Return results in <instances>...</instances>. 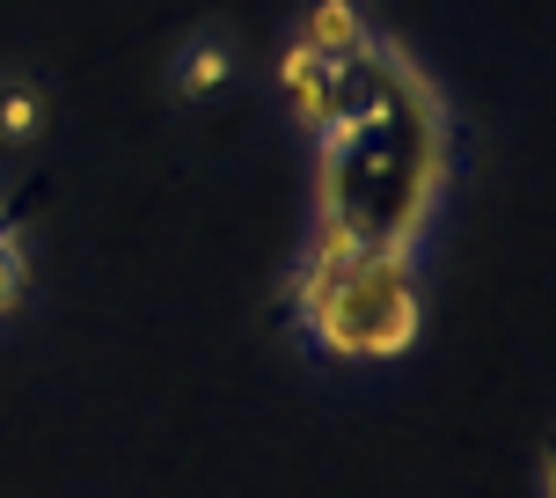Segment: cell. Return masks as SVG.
<instances>
[{
  "instance_id": "8992f818",
  "label": "cell",
  "mask_w": 556,
  "mask_h": 498,
  "mask_svg": "<svg viewBox=\"0 0 556 498\" xmlns=\"http://www.w3.org/2000/svg\"><path fill=\"white\" fill-rule=\"evenodd\" d=\"M23 286H29V257H23V227H15V213L0 206V315L23 301Z\"/></svg>"
},
{
  "instance_id": "5b68a950",
  "label": "cell",
  "mask_w": 556,
  "mask_h": 498,
  "mask_svg": "<svg viewBox=\"0 0 556 498\" xmlns=\"http://www.w3.org/2000/svg\"><path fill=\"white\" fill-rule=\"evenodd\" d=\"M45 133V88L29 74H8L0 82V147H29Z\"/></svg>"
},
{
  "instance_id": "3957f363",
  "label": "cell",
  "mask_w": 556,
  "mask_h": 498,
  "mask_svg": "<svg viewBox=\"0 0 556 498\" xmlns=\"http://www.w3.org/2000/svg\"><path fill=\"white\" fill-rule=\"evenodd\" d=\"M366 37H374L366 0H307L301 29H293V45H307L315 59H344V52H359Z\"/></svg>"
},
{
  "instance_id": "277c9868",
  "label": "cell",
  "mask_w": 556,
  "mask_h": 498,
  "mask_svg": "<svg viewBox=\"0 0 556 498\" xmlns=\"http://www.w3.org/2000/svg\"><path fill=\"white\" fill-rule=\"evenodd\" d=\"M227 74H235V45H227L220 29H205V37H191L184 52H176V96L184 103H198V96H220L227 88Z\"/></svg>"
},
{
  "instance_id": "7a4b0ae2",
  "label": "cell",
  "mask_w": 556,
  "mask_h": 498,
  "mask_svg": "<svg viewBox=\"0 0 556 498\" xmlns=\"http://www.w3.org/2000/svg\"><path fill=\"white\" fill-rule=\"evenodd\" d=\"M286 315L330 360H403L425 331L417 249H307L286 278Z\"/></svg>"
},
{
  "instance_id": "6da1fadb",
  "label": "cell",
  "mask_w": 556,
  "mask_h": 498,
  "mask_svg": "<svg viewBox=\"0 0 556 498\" xmlns=\"http://www.w3.org/2000/svg\"><path fill=\"white\" fill-rule=\"evenodd\" d=\"M446 96L395 37L374 29L330 66L307 249H417L446 191Z\"/></svg>"
}]
</instances>
